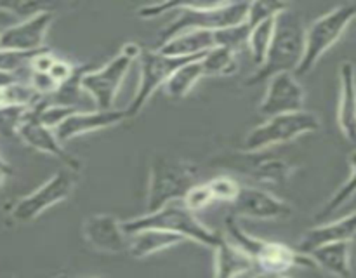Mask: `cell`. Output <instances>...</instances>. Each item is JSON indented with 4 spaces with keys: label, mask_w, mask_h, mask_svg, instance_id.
Returning a JSON list of instances; mask_svg holds the SVG:
<instances>
[{
    "label": "cell",
    "mask_w": 356,
    "mask_h": 278,
    "mask_svg": "<svg viewBox=\"0 0 356 278\" xmlns=\"http://www.w3.org/2000/svg\"><path fill=\"white\" fill-rule=\"evenodd\" d=\"M233 215L242 218L278 221L294 214V208L282 198L252 186H240L238 195L233 200Z\"/></svg>",
    "instance_id": "obj_12"
},
{
    "label": "cell",
    "mask_w": 356,
    "mask_h": 278,
    "mask_svg": "<svg viewBox=\"0 0 356 278\" xmlns=\"http://www.w3.org/2000/svg\"><path fill=\"white\" fill-rule=\"evenodd\" d=\"M76 72V66H73L72 63L65 61V59H56L54 65L51 66V70H49V75H51V79L54 80L56 85H63L65 82H68L70 79H72L73 75H75Z\"/></svg>",
    "instance_id": "obj_36"
},
{
    "label": "cell",
    "mask_w": 356,
    "mask_h": 278,
    "mask_svg": "<svg viewBox=\"0 0 356 278\" xmlns=\"http://www.w3.org/2000/svg\"><path fill=\"white\" fill-rule=\"evenodd\" d=\"M356 238V211L351 214L344 215V218L337 219V221L325 222V224H318L315 228H309L308 231L302 235L301 242H299L298 250L301 254L308 256L313 249L325 243H336V242H351Z\"/></svg>",
    "instance_id": "obj_18"
},
{
    "label": "cell",
    "mask_w": 356,
    "mask_h": 278,
    "mask_svg": "<svg viewBox=\"0 0 356 278\" xmlns=\"http://www.w3.org/2000/svg\"><path fill=\"white\" fill-rule=\"evenodd\" d=\"M212 47H216L214 31L188 30L160 44L156 51L172 58H200Z\"/></svg>",
    "instance_id": "obj_20"
},
{
    "label": "cell",
    "mask_w": 356,
    "mask_h": 278,
    "mask_svg": "<svg viewBox=\"0 0 356 278\" xmlns=\"http://www.w3.org/2000/svg\"><path fill=\"white\" fill-rule=\"evenodd\" d=\"M183 242L186 240L174 233L162 231V229H141V231L129 235L127 252L136 259H145V257L159 254Z\"/></svg>",
    "instance_id": "obj_23"
},
{
    "label": "cell",
    "mask_w": 356,
    "mask_h": 278,
    "mask_svg": "<svg viewBox=\"0 0 356 278\" xmlns=\"http://www.w3.org/2000/svg\"><path fill=\"white\" fill-rule=\"evenodd\" d=\"M54 278H68V277H66V275H58V277H54Z\"/></svg>",
    "instance_id": "obj_42"
},
{
    "label": "cell",
    "mask_w": 356,
    "mask_h": 278,
    "mask_svg": "<svg viewBox=\"0 0 356 278\" xmlns=\"http://www.w3.org/2000/svg\"><path fill=\"white\" fill-rule=\"evenodd\" d=\"M273 30H275V17L270 19H264L261 23H257L256 26L250 28L249 38H247V47H249L250 56H252V61L257 66L263 65L264 58H266V52L270 49L271 38H273Z\"/></svg>",
    "instance_id": "obj_27"
},
{
    "label": "cell",
    "mask_w": 356,
    "mask_h": 278,
    "mask_svg": "<svg viewBox=\"0 0 356 278\" xmlns=\"http://www.w3.org/2000/svg\"><path fill=\"white\" fill-rule=\"evenodd\" d=\"M42 99L26 80H19L7 87H0V108H31Z\"/></svg>",
    "instance_id": "obj_28"
},
{
    "label": "cell",
    "mask_w": 356,
    "mask_h": 278,
    "mask_svg": "<svg viewBox=\"0 0 356 278\" xmlns=\"http://www.w3.org/2000/svg\"><path fill=\"white\" fill-rule=\"evenodd\" d=\"M348 163H350V177L341 184V188L337 191H334L332 197L327 200V204L316 212L315 219L316 221H322V219L330 218L337 208L343 207L348 200L356 193V149L348 156Z\"/></svg>",
    "instance_id": "obj_26"
},
{
    "label": "cell",
    "mask_w": 356,
    "mask_h": 278,
    "mask_svg": "<svg viewBox=\"0 0 356 278\" xmlns=\"http://www.w3.org/2000/svg\"><path fill=\"white\" fill-rule=\"evenodd\" d=\"M19 80H23V79H19V76H16V75H10V73L0 72V87H7L14 82H19Z\"/></svg>",
    "instance_id": "obj_38"
},
{
    "label": "cell",
    "mask_w": 356,
    "mask_h": 278,
    "mask_svg": "<svg viewBox=\"0 0 356 278\" xmlns=\"http://www.w3.org/2000/svg\"><path fill=\"white\" fill-rule=\"evenodd\" d=\"M207 186L211 190L214 202H229L236 198L240 191V184L229 176H216L211 181H207Z\"/></svg>",
    "instance_id": "obj_33"
},
{
    "label": "cell",
    "mask_w": 356,
    "mask_h": 278,
    "mask_svg": "<svg viewBox=\"0 0 356 278\" xmlns=\"http://www.w3.org/2000/svg\"><path fill=\"white\" fill-rule=\"evenodd\" d=\"M249 33H250V28L245 21L240 24H235V26L222 28V30L214 31L216 47H226L229 49V51L236 52L240 47L247 45Z\"/></svg>",
    "instance_id": "obj_29"
},
{
    "label": "cell",
    "mask_w": 356,
    "mask_h": 278,
    "mask_svg": "<svg viewBox=\"0 0 356 278\" xmlns=\"http://www.w3.org/2000/svg\"><path fill=\"white\" fill-rule=\"evenodd\" d=\"M0 10L19 16L21 21L42 13H52V6L45 2H0Z\"/></svg>",
    "instance_id": "obj_35"
},
{
    "label": "cell",
    "mask_w": 356,
    "mask_h": 278,
    "mask_svg": "<svg viewBox=\"0 0 356 278\" xmlns=\"http://www.w3.org/2000/svg\"><path fill=\"white\" fill-rule=\"evenodd\" d=\"M40 51L21 52V51H6V49H0V72L10 73V75H16L19 76V79H23L21 73H23L24 70L30 73L31 59H33L35 54Z\"/></svg>",
    "instance_id": "obj_30"
},
{
    "label": "cell",
    "mask_w": 356,
    "mask_h": 278,
    "mask_svg": "<svg viewBox=\"0 0 356 278\" xmlns=\"http://www.w3.org/2000/svg\"><path fill=\"white\" fill-rule=\"evenodd\" d=\"M141 52V45L136 42H129L120 49L117 56L101 66L99 70H87L80 79V89L92 97L97 110H111L115 104L118 90L127 76L129 68L138 59Z\"/></svg>",
    "instance_id": "obj_8"
},
{
    "label": "cell",
    "mask_w": 356,
    "mask_h": 278,
    "mask_svg": "<svg viewBox=\"0 0 356 278\" xmlns=\"http://www.w3.org/2000/svg\"><path fill=\"white\" fill-rule=\"evenodd\" d=\"M249 3L222 2V3H181L177 2L176 19L160 33V44L188 30L218 31L222 28L235 26L245 21Z\"/></svg>",
    "instance_id": "obj_4"
},
{
    "label": "cell",
    "mask_w": 356,
    "mask_h": 278,
    "mask_svg": "<svg viewBox=\"0 0 356 278\" xmlns=\"http://www.w3.org/2000/svg\"><path fill=\"white\" fill-rule=\"evenodd\" d=\"M124 229L127 235H132L141 229H162V231L174 233V235L183 236L184 240H193L200 245H207L214 249L221 242L222 235L209 229L200 219L191 212L190 208L184 207L181 200L170 202L163 205L162 208L149 214L139 215V218L122 221Z\"/></svg>",
    "instance_id": "obj_3"
},
{
    "label": "cell",
    "mask_w": 356,
    "mask_h": 278,
    "mask_svg": "<svg viewBox=\"0 0 356 278\" xmlns=\"http://www.w3.org/2000/svg\"><path fill=\"white\" fill-rule=\"evenodd\" d=\"M228 169L270 184L287 183L294 172V167L289 165L287 162L280 158H271V156H261V152H242L236 158H233L232 163H228Z\"/></svg>",
    "instance_id": "obj_17"
},
{
    "label": "cell",
    "mask_w": 356,
    "mask_h": 278,
    "mask_svg": "<svg viewBox=\"0 0 356 278\" xmlns=\"http://www.w3.org/2000/svg\"><path fill=\"white\" fill-rule=\"evenodd\" d=\"M339 83L337 124L348 141H356V73L353 63H341Z\"/></svg>",
    "instance_id": "obj_19"
},
{
    "label": "cell",
    "mask_w": 356,
    "mask_h": 278,
    "mask_svg": "<svg viewBox=\"0 0 356 278\" xmlns=\"http://www.w3.org/2000/svg\"><path fill=\"white\" fill-rule=\"evenodd\" d=\"M202 58V56H200ZM198 58H172V56L162 54L156 49H148L141 47V52L138 56L139 68V85L136 90L134 97L129 103V106L125 108V115L127 118L136 117L139 111L145 108V104L148 103L149 97L160 89V87L165 85L167 80L170 79L176 70H179L181 66H184L186 63L195 61Z\"/></svg>",
    "instance_id": "obj_9"
},
{
    "label": "cell",
    "mask_w": 356,
    "mask_h": 278,
    "mask_svg": "<svg viewBox=\"0 0 356 278\" xmlns=\"http://www.w3.org/2000/svg\"><path fill=\"white\" fill-rule=\"evenodd\" d=\"M124 120H127L125 110H117V108L96 111L79 110L70 115L59 127H56L54 132L59 138V141L65 142L73 138H79V136L89 134V132L113 127V125L122 124Z\"/></svg>",
    "instance_id": "obj_16"
},
{
    "label": "cell",
    "mask_w": 356,
    "mask_h": 278,
    "mask_svg": "<svg viewBox=\"0 0 356 278\" xmlns=\"http://www.w3.org/2000/svg\"><path fill=\"white\" fill-rule=\"evenodd\" d=\"M6 278H10V277H6Z\"/></svg>",
    "instance_id": "obj_43"
},
{
    "label": "cell",
    "mask_w": 356,
    "mask_h": 278,
    "mask_svg": "<svg viewBox=\"0 0 356 278\" xmlns=\"http://www.w3.org/2000/svg\"><path fill=\"white\" fill-rule=\"evenodd\" d=\"M356 19V2H346L334 7L327 14L313 21L305 33V56L299 63L296 76H305L316 66L322 56L339 42L344 31Z\"/></svg>",
    "instance_id": "obj_5"
},
{
    "label": "cell",
    "mask_w": 356,
    "mask_h": 278,
    "mask_svg": "<svg viewBox=\"0 0 356 278\" xmlns=\"http://www.w3.org/2000/svg\"><path fill=\"white\" fill-rule=\"evenodd\" d=\"M316 268H322L336 278L351 277V242L325 243L308 254Z\"/></svg>",
    "instance_id": "obj_21"
},
{
    "label": "cell",
    "mask_w": 356,
    "mask_h": 278,
    "mask_svg": "<svg viewBox=\"0 0 356 278\" xmlns=\"http://www.w3.org/2000/svg\"><path fill=\"white\" fill-rule=\"evenodd\" d=\"M306 28L301 16L287 7L275 16V30L263 65L245 80L249 87L268 82L278 73H294L305 56Z\"/></svg>",
    "instance_id": "obj_1"
},
{
    "label": "cell",
    "mask_w": 356,
    "mask_h": 278,
    "mask_svg": "<svg viewBox=\"0 0 356 278\" xmlns=\"http://www.w3.org/2000/svg\"><path fill=\"white\" fill-rule=\"evenodd\" d=\"M305 106V89L294 73H278L268 80V89L259 104L264 117L294 113Z\"/></svg>",
    "instance_id": "obj_13"
},
{
    "label": "cell",
    "mask_w": 356,
    "mask_h": 278,
    "mask_svg": "<svg viewBox=\"0 0 356 278\" xmlns=\"http://www.w3.org/2000/svg\"><path fill=\"white\" fill-rule=\"evenodd\" d=\"M52 21H54L52 13H42L13 24L0 33V49L33 52L47 47L45 37H47Z\"/></svg>",
    "instance_id": "obj_15"
},
{
    "label": "cell",
    "mask_w": 356,
    "mask_h": 278,
    "mask_svg": "<svg viewBox=\"0 0 356 278\" xmlns=\"http://www.w3.org/2000/svg\"><path fill=\"white\" fill-rule=\"evenodd\" d=\"M28 108H0V138L13 139L17 136L19 125L26 115Z\"/></svg>",
    "instance_id": "obj_32"
},
{
    "label": "cell",
    "mask_w": 356,
    "mask_h": 278,
    "mask_svg": "<svg viewBox=\"0 0 356 278\" xmlns=\"http://www.w3.org/2000/svg\"><path fill=\"white\" fill-rule=\"evenodd\" d=\"M76 184V174L63 167L52 177H49L40 188L26 197L14 202L9 208V218L17 224H26L44 214L47 208L65 202L73 193Z\"/></svg>",
    "instance_id": "obj_10"
},
{
    "label": "cell",
    "mask_w": 356,
    "mask_h": 278,
    "mask_svg": "<svg viewBox=\"0 0 356 278\" xmlns=\"http://www.w3.org/2000/svg\"><path fill=\"white\" fill-rule=\"evenodd\" d=\"M287 7H291L285 2H254L249 3V10H247L245 23L249 24V28L256 26L257 23L264 19H270L275 17L277 14H280L282 10H285Z\"/></svg>",
    "instance_id": "obj_31"
},
{
    "label": "cell",
    "mask_w": 356,
    "mask_h": 278,
    "mask_svg": "<svg viewBox=\"0 0 356 278\" xmlns=\"http://www.w3.org/2000/svg\"><path fill=\"white\" fill-rule=\"evenodd\" d=\"M200 79H204V72H202L200 58H198L195 61H190L184 66H181L179 70H176L165 82V85H163V90L172 99H183L197 85Z\"/></svg>",
    "instance_id": "obj_24"
},
{
    "label": "cell",
    "mask_w": 356,
    "mask_h": 278,
    "mask_svg": "<svg viewBox=\"0 0 356 278\" xmlns=\"http://www.w3.org/2000/svg\"><path fill=\"white\" fill-rule=\"evenodd\" d=\"M6 179H7V174L0 170V188H2L3 184H6Z\"/></svg>",
    "instance_id": "obj_41"
},
{
    "label": "cell",
    "mask_w": 356,
    "mask_h": 278,
    "mask_svg": "<svg viewBox=\"0 0 356 278\" xmlns=\"http://www.w3.org/2000/svg\"><path fill=\"white\" fill-rule=\"evenodd\" d=\"M252 270V259L222 236L221 242L214 247V278H238Z\"/></svg>",
    "instance_id": "obj_22"
},
{
    "label": "cell",
    "mask_w": 356,
    "mask_h": 278,
    "mask_svg": "<svg viewBox=\"0 0 356 278\" xmlns=\"http://www.w3.org/2000/svg\"><path fill=\"white\" fill-rule=\"evenodd\" d=\"M181 202H183L184 207L190 208L191 212H197L209 207V205L214 202V198H212V193L211 190H209L207 183H195L193 186L186 191V195H184Z\"/></svg>",
    "instance_id": "obj_34"
},
{
    "label": "cell",
    "mask_w": 356,
    "mask_h": 278,
    "mask_svg": "<svg viewBox=\"0 0 356 278\" xmlns=\"http://www.w3.org/2000/svg\"><path fill=\"white\" fill-rule=\"evenodd\" d=\"M177 2H167V3H153V6H143L141 9L138 10L139 17L143 19H149V17H156L160 14H165V13H172L176 10Z\"/></svg>",
    "instance_id": "obj_37"
},
{
    "label": "cell",
    "mask_w": 356,
    "mask_h": 278,
    "mask_svg": "<svg viewBox=\"0 0 356 278\" xmlns=\"http://www.w3.org/2000/svg\"><path fill=\"white\" fill-rule=\"evenodd\" d=\"M0 170H2V172H6L7 176H9V174H13V169H10V163L7 162V160L3 158L2 155H0Z\"/></svg>",
    "instance_id": "obj_40"
},
{
    "label": "cell",
    "mask_w": 356,
    "mask_h": 278,
    "mask_svg": "<svg viewBox=\"0 0 356 278\" xmlns=\"http://www.w3.org/2000/svg\"><path fill=\"white\" fill-rule=\"evenodd\" d=\"M252 278H289V277H285V275H280V273H264V271H259V273L254 275Z\"/></svg>",
    "instance_id": "obj_39"
},
{
    "label": "cell",
    "mask_w": 356,
    "mask_h": 278,
    "mask_svg": "<svg viewBox=\"0 0 356 278\" xmlns=\"http://www.w3.org/2000/svg\"><path fill=\"white\" fill-rule=\"evenodd\" d=\"M225 222L226 235H228L226 238L240 250H243L252 259L254 268H257L259 271L285 275L294 268H316L312 257L301 254L298 249H292L282 242L257 238V236L247 233L236 222V215L229 214Z\"/></svg>",
    "instance_id": "obj_2"
},
{
    "label": "cell",
    "mask_w": 356,
    "mask_h": 278,
    "mask_svg": "<svg viewBox=\"0 0 356 278\" xmlns=\"http://www.w3.org/2000/svg\"><path fill=\"white\" fill-rule=\"evenodd\" d=\"M195 169L190 163L167 155H155L149 167L146 211L155 212L170 202L183 200L195 184Z\"/></svg>",
    "instance_id": "obj_6"
},
{
    "label": "cell",
    "mask_w": 356,
    "mask_h": 278,
    "mask_svg": "<svg viewBox=\"0 0 356 278\" xmlns=\"http://www.w3.org/2000/svg\"><path fill=\"white\" fill-rule=\"evenodd\" d=\"M320 129V120L312 111H294L270 117L266 122L254 127L243 139L240 149L245 153H257L298 139L299 136L312 134Z\"/></svg>",
    "instance_id": "obj_7"
},
{
    "label": "cell",
    "mask_w": 356,
    "mask_h": 278,
    "mask_svg": "<svg viewBox=\"0 0 356 278\" xmlns=\"http://www.w3.org/2000/svg\"><path fill=\"white\" fill-rule=\"evenodd\" d=\"M17 138L28 145L30 148L37 149V152L45 153L49 156H54L58 162L63 163V167L70 169L72 172L79 174L82 169V160H79L76 156L70 155L66 152V148L63 146V142L59 141V138L56 136L54 129H49L47 125L42 124L35 113L31 111V108H28L26 115H24L23 122L19 125V131H17Z\"/></svg>",
    "instance_id": "obj_11"
},
{
    "label": "cell",
    "mask_w": 356,
    "mask_h": 278,
    "mask_svg": "<svg viewBox=\"0 0 356 278\" xmlns=\"http://www.w3.org/2000/svg\"><path fill=\"white\" fill-rule=\"evenodd\" d=\"M86 242L97 252L122 254L129 249V235L124 224L113 214H92L83 221Z\"/></svg>",
    "instance_id": "obj_14"
},
{
    "label": "cell",
    "mask_w": 356,
    "mask_h": 278,
    "mask_svg": "<svg viewBox=\"0 0 356 278\" xmlns=\"http://www.w3.org/2000/svg\"><path fill=\"white\" fill-rule=\"evenodd\" d=\"M204 76H226L236 72V52L226 47H212L200 58Z\"/></svg>",
    "instance_id": "obj_25"
}]
</instances>
